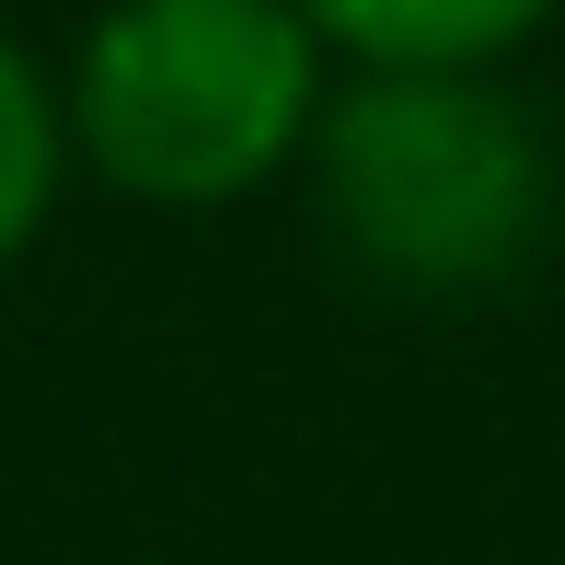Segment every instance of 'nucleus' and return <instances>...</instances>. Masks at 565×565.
<instances>
[{"label":"nucleus","mask_w":565,"mask_h":565,"mask_svg":"<svg viewBox=\"0 0 565 565\" xmlns=\"http://www.w3.org/2000/svg\"><path fill=\"white\" fill-rule=\"evenodd\" d=\"M300 162L335 254L416 300L497 289L554 231V139L497 70H347Z\"/></svg>","instance_id":"obj_1"},{"label":"nucleus","mask_w":565,"mask_h":565,"mask_svg":"<svg viewBox=\"0 0 565 565\" xmlns=\"http://www.w3.org/2000/svg\"><path fill=\"white\" fill-rule=\"evenodd\" d=\"M323 58L300 0H105L58 82L70 150L139 209H231L312 150Z\"/></svg>","instance_id":"obj_2"},{"label":"nucleus","mask_w":565,"mask_h":565,"mask_svg":"<svg viewBox=\"0 0 565 565\" xmlns=\"http://www.w3.org/2000/svg\"><path fill=\"white\" fill-rule=\"evenodd\" d=\"M554 12L565 0H300V23L347 70H497Z\"/></svg>","instance_id":"obj_3"},{"label":"nucleus","mask_w":565,"mask_h":565,"mask_svg":"<svg viewBox=\"0 0 565 565\" xmlns=\"http://www.w3.org/2000/svg\"><path fill=\"white\" fill-rule=\"evenodd\" d=\"M58 173H70V105H58V82L0 35V266L46 231Z\"/></svg>","instance_id":"obj_4"}]
</instances>
